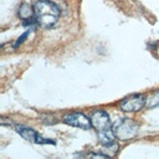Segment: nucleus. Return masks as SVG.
Here are the masks:
<instances>
[{
    "label": "nucleus",
    "mask_w": 159,
    "mask_h": 159,
    "mask_svg": "<svg viewBox=\"0 0 159 159\" xmlns=\"http://www.w3.org/2000/svg\"><path fill=\"white\" fill-rule=\"evenodd\" d=\"M35 11V21L41 27H51L56 24L60 16V9L52 1L48 0H40L34 5Z\"/></svg>",
    "instance_id": "f257e3e1"
},
{
    "label": "nucleus",
    "mask_w": 159,
    "mask_h": 159,
    "mask_svg": "<svg viewBox=\"0 0 159 159\" xmlns=\"http://www.w3.org/2000/svg\"><path fill=\"white\" fill-rule=\"evenodd\" d=\"M112 130L116 138H118L119 140H129L137 135L138 125L129 118H120L114 122Z\"/></svg>",
    "instance_id": "f03ea898"
},
{
    "label": "nucleus",
    "mask_w": 159,
    "mask_h": 159,
    "mask_svg": "<svg viewBox=\"0 0 159 159\" xmlns=\"http://www.w3.org/2000/svg\"><path fill=\"white\" fill-rule=\"evenodd\" d=\"M63 122L66 124H70V125H73V127H78V128H82V129H89L92 127L91 119L87 116H84L83 113H80V112L66 114L63 117Z\"/></svg>",
    "instance_id": "7ed1b4c3"
},
{
    "label": "nucleus",
    "mask_w": 159,
    "mask_h": 159,
    "mask_svg": "<svg viewBox=\"0 0 159 159\" xmlns=\"http://www.w3.org/2000/svg\"><path fill=\"white\" fill-rule=\"evenodd\" d=\"M145 106V99L142 94H132L120 102V108L125 112H138Z\"/></svg>",
    "instance_id": "20e7f679"
},
{
    "label": "nucleus",
    "mask_w": 159,
    "mask_h": 159,
    "mask_svg": "<svg viewBox=\"0 0 159 159\" xmlns=\"http://www.w3.org/2000/svg\"><path fill=\"white\" fill-rule=\"evenodd\" d=\"M91 123H92V127L97 132L111 129L109 116L104 111H96V112H93L92 116H91Z\"/></svg>",
    "instance_id": "39448f33"
},
{
    "label": "nucleus",
    "mask_w": 159,
    "mask_h": 159,
    "mask_svg": "<svg viewBox=\"0 0 159 159\" xmlns=\"http://www.w3.org/2000/svg\"><path fill=\"white\" fill-rule=\"evenodd\" d=\"M16 132L26 140L29 142H32V143H41V144H45V143H51V144H55L53 140H50V139H46V138H41L32 128H29V127H22V125H16Z\"/></svg>",
    "instance_id": "423d86ee"
},
{
    "label": "nucleus",
    "mask_w": 159,
    "mask_h": 159,
    "mask_svg": "<svg viewBox=\"0 0 159 159\" xmlns=\"http://www.w3.org/2000/svg\"><path fill=\"white\" fill-rule=\"evenodd\" d=\"M114 133L112 129H107V130H102V132H98V139H99V143L103 144V145H112L113 142H114Z\"/></svg>",
    "instance_id": "0eeeda50"
},
{
    "label": "nucleus",
    "mask_w": 159,
    "mask_h": 159,
    "mask_svg": "<svg viewBox=\"0 0 159 159\" xmlns=\"http://www.w3.org/2000/svg\"><path fill=\"white\" fill-rule=\"evenodd\" d=\"M19 16L22 20H30V19H32V16H35V11H34V9L30 5L22 4L19 7Z\"/></svg>",
    "instance_id": "6e6552de"
},
{
    "label": "nucleus",
    "mask_w": 159,
    "mask_h": 159,
    "mask_svg": "<svg viewBox=\"0 0 159 159\" xmlns=\"http://www.w3.org/2000/svg\"><path fill=\"white\" fill-rule=\"evenodd\" d=\"M159 106V91H155L153 92L152 94H149L145 99V107L152 109V108H155Z\"/></svg>",
    "instance_id": "1a4fd4ad"
},
{
    "label": "nucleus",
    "mask_w": 159,
    "mask_h": 159,
    "mask_svg": "<svg viewBox=\"0 0 159 159\" xmlns=\"http://www.w3.org/2000/svg\"><path fill=\"white\" fill-rule=\"evenodd\" d=\"M27 35H29V31H27V32H25V34H24L22 36H20V37L17 39V41L15 42V45H14V46H15V47H17V46H19L20 43H22V42H24V40H25V39L27 37Z\"/></svg>",
    "instance_id": "9d476101"
}]
</instances>
